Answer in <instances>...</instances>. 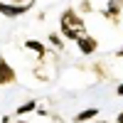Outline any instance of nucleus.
I'll use <instances>...</instances> for the list:
<instances>
[{"label": "nucleus", "mask_w": 123, "mask_h": 123, "mask_svg": "<svg viewBox=\"0 0 123 123\" xmlns=\"http://www.w3.org/2000/svg\"><path fill=\"white\" fill-rule=\"evenodd\" d=\"M94 123H111V121H94Z\"/></svg>", "instance_id": "obj_16"}, {"label": "nucleus", "mask_w": 123, "mask_h": 123, "mask_svg": "<svg viewBox=\"0 0 123 123\" xmlns=\"http://www.w3.org/2000/svg\"><path fill=\"white\" fill-rule=\"evenodd\" d=\"M37 111V101L35 98H30V101H25V104H20L17 108H15V116L20 118V116H27V113H35Z\"/></svg>", "instance_id": "obj_8"}, {"label": "nucleus", "mask_w": 123, "mask_h": 123, "mask_svg": "<svg viewBox=\"0 0 123 123\" xmlns=\"http://www.w3.org/2000/svg\"><path fill=\"white\" fill-rule=\"evenodd\" d=\"M116 123H123V111H121V113L116 116Z\"/></svg>", "instance_id": "obj_13"}, {"label": "nucleus", "mask_w": 123, "mask_h": 123, "mask_svg": "<svg viewBox=\"0 0 123 123\" xmlns=\"http://www.w3.org/2000/svg\"><path fill=\"white\" fill-rule=\"evenodd\" d=\"M89 10H91V3L89 0H81V12H89Z\"/></svg>", "instance_id": "obj_10"}, {"label": "nucleus", "mask_w": 123, "mask_h": 123, "mask_svg": "<svg viewBox=\"0 0 123 123\" xmlns=\"http://www.w3.org/2000/svg\"><path fill=\"white\" fill-rule=\"evenodd\" d=\"M116 96H123V81H121V84L116 86Z\"/></svg>", "instance_id": "obj_11"}, {"label": "nucleus", "mask_w": 123, "mask_h": 123, "mask_svg": "<svg viewBox=\"0 0 123 123\" xmlns=\"http://www.w3.org/2000/svg\"><path fill=\"white\" fill-rule=\"evenodd\" d=\"M3 123H12V121H3Z\"/></svg>", "instance_id": "obj_17"}, {"label": "nucleus", "mask_w": 123, "mask_h": 123, "mask_svg": "<svg viewBox=\"0 0 123 123\" xmlns=\"http://www.w3.org/2000/svg\"><path fill=\"white\" fill-rule=\"evenodd\" d=\"M116 57H118V59H123V47H121L118 52H116Z\"/></svg>", "instance_id": "obj_14"}, {"label": "nucleus", "mask_w": 123, "mask_h": 123, "mask_svg": "<svg viewBox=\"0 0 123 123\" xmlns=\"http://www.w3.org/2000/svg\"><path fill=\"white\" fill-rule=\"evenodd\" d=\"M25 49H30V52H35V57L39 59V62H44V57H47V44L44 42H39V39H25Z\"/></svg>", "instance_id": "obj_6"}, {"label": "nucleus", "mask_w": 123, "mask_h": 123, "mask_svg": "<svg viewBox=\"0 0 123 123\" xmlns=\"http://www.w3.org/2000/svg\"><path fill=\"white\" fill-rule=\"evenodd\" d=\"M59 35L64 39H69V42H76L81 35H86V22H84V17L79 15V10L67 7L64 12L59 15Z\"/></svg>", "instance_id": "obj_1"}, {"label": "nucleus", "mask_w": 123, "mask_h": 123, "mask_svg": "<svg viewBox=\"0 0 123 123\" xmlns=\"http://www.w3.org/2000/svg\"><path fill=\"white\" fill-rule=\"evenodd\" d=\"M17 81V71L5 57H0V86H10Z\"/></svg>", "instance_id": "obj_4"}, {"label": "nucleus", "mask_w": 123, "mask_h": 123, "mask_svg": "<svg viewBox=\"0 0 123 123\" xmlns=\"http://www.w3.org/2000/svg\"><path fill=\"white\" fill-rule=\"evenodd\" d=\"M76 49H79V54H84V57H91V54H96V49H98V39L94 35H81L76 39Z\"/></svg>", "instance_id": "obj_3"}, {"label": "nucleus", "mask_w": 123, "mask_h": 123, "mask_svg": "<svg viewBox=\"0 0 123 123\" xmlns=\"http://www.w3.org/2000/svg\"><path fill=\"white\" fill-rule=\"evenodd\" d=\"M47 42L52 44V47L57 49V52H62V49H64V39H62V35H54V32H52V35L47 37Z\"/></svg>", "instance_id": "obj_9"}, {"label": "nucleus", "mask_w": 123, "mask_h": 123, "mask_svg": "<svg viewBox=\"0 0 123 123\" xmlns=\"http://www.w3.org/2000/svg\"><path fill=\"white\" fill-rule=\"evenodd\" d=\"M98 113H101V111H98L96 106H91V108H84L81 113H76V116H74V123H86V121H94Z\"/></svg>", "instance_id": "obj_7"}, {"label": "nucleus", "mask_w": 123, "mask_h": 123, "mask_svg": "<svg viewBox=\"0 0 123 123\" xmlns=\"http://www.w3.org/2000/svg\"><path fill=\"white\" fill-rule=\"evenodd\" d=\"M10 3H17V5H22V3H32V0H10Z\"/></svg>", "instance_id": "obj_12"}, {"label": "nucleus", "mask_w": 123, "mask_h": 123, "mask_svg": "<svg viewBox=\"0 0 123 123\" xmlns=\"http://www.w3.org/2000/svg\"><path fill=\"white\" fill-rule=\"evenodd\" d=\"M17 123H27V121H25V118H22V116H20V121H17Z\"/></svg>", "instance_id": "obj_15"}, {"label": "nucleus", "mask_w": 123, "mask_h": 123, "mask_svg": "<svg viewBox=\"0 0 123 123\" xmlns=\"http://www.w3.org/2000/svg\"><path fill=\"white\" fill-rule=\"evenodd\" d=\"M121 10H123V5L118 3V0H108V3H106V7L101 10V15H104L106 20H111V22H118Z\"/></svg>", "instance_id": "obj_5"}, {"label": "nucleus", "mask_w": 123, "mask_h": 123, "mask_svg": "<svg viewBox=\"0 0 123 123\" xmlns=\"http://www.w3.org/2000/svg\"><path fill=\"white\" fill-rule=\"evenodd\" d=\"M32 5H35V0H32V3H22V5H17V3H3V0H0V15H5V17H20V15L30 12Z\"/></svg>", "instance_id": "obj_2"}, {"label": "nucleus", "mask_w": 123, "mask_h": 123, "mask_svg": "<svg viewBox=\"0 0 123 123\" xmlns=\"http://www.w3.org/2000/svg\"><path fill=\"white\" fill-rule=\"evenodd\" d=\"M118 3H121V5H123V0H118Z\"/></svg>", "instance_id": "obj_18"}]
</instances>
